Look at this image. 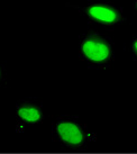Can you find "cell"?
<instances>
[{
    "instance_id": "4",
    "label": "cell",
    "mask_w": 137,
    "mask_h": 154,
    "mask_svg": "<svg viewBox=\"0 0 137 154\" xmlns=\"http://www.w3.org/2000/svg\"><path fill=\"white\" fill-rule=\"evenodd\" d=\"M16 125L22 129L42 124L45 118L42 103L35 99H20L15 106Z\"/></svg>"
},
{
    "instance_id": "1",
    "label": "cell",
    "mask_w": 137,
    "mask_h": 154,
    "mask_svg": "<svg viewBox=\"0 0 137 154\" xmlns=\"http://www.w3.org/2000/svg\"><path fill=\"white\" fill-rule=\"evenodd\" d=\"M52 138L71 150H84L97 143V134L79 117L63 115L56 117L52 126Z\"/></svg>"
},
{
    "instance_id": "3",
    "label": "cell",
    "mask_w": 137,
    "mask_h": 154,
    "mask_svg": "<svg viewBox=\"0 0 137 154\" xmlns=\"http://www.w3.org/2000/svg\"><path fill=\"white\" fill-rule=\"evenodd\" d=\"M81 14L87 22L103 28L112 29L126 22L123 8L116 0H86L81 4H66Z\"/></svg>"
},
{
    "instance_id": "2",
    "label": "cell",
    "mask_w": 137,
    "mask_h": 154,
    "mask_svg": "<svg viewBox=\"0 0 137 154\" xmlns=\"http://www.w3.org/2000/svg\"><path fill=\"white\" fill-rule=\"evenodd\" d=\"M78 53L88 66L110 68L115 61V42L111 36L99 30H89L80 36Z\"/></svg>"
},
{
    "instance_id": "7",
    "label": "cell",
    "mask_w": 137,
    "mask_h": 154,
    "mask_svg": "<svg viewBox=\"0 0 137 154\" xmlns=\"http://www.w3.org/2000/svg\"><path fill=\"white\" fill-rule=\"evenodd\" d=\"M132 5H133V9L134 13L137 16V0H132Z\"/></svg>"
},
{
    "instance_id": "6",
    "label": "cell",
    "mask_w": 137,
    "mask_h": 154,
    "mask_svg": "<svg viewBox=\"0 0 137 154\" xmlns=\"http://www.w3.org/2000/svg\"><path fill=\"white\" fill-rule=\"evenodd\" d=\"M7 83V71L0 63V87L5 86Z\"/></svg>"
},
{
    "instance_id": "5",
    "label": "cell",
    "mask_w": 137,
    "mask_h": 154,
    "mask_svg": "<svg viewBox=\"0 0 137 154\" xmlns=\"http://www.w3.org/2000/svg\"><path fill=\"white\" fill-rule=\"evenodd\" d=\"M129 51H130V54L133 56V59L137 62V34L133 35V37L130 39Z\"/></svg>"
}]
</instances>
